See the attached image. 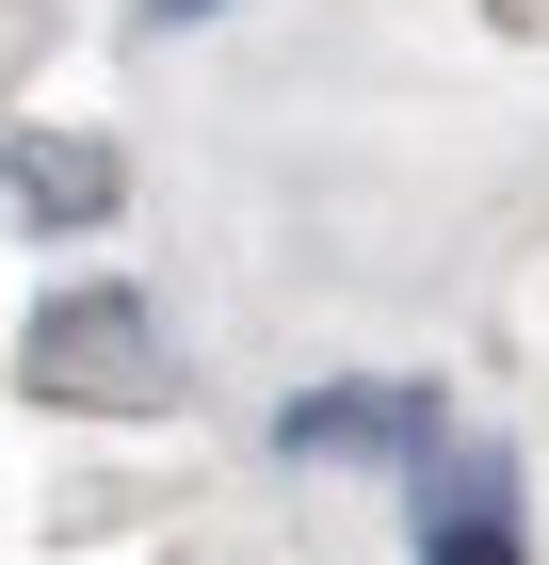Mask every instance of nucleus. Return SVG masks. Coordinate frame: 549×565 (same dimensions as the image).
<instances>
[{"instance_id":"2","label":"nucleus","mask_w":549,"mask_h":565,"mask_svg":"<svg viewBox=\"0 0 549 565\" xmlns=\"http://www.w3.org/2000/svg\"><path fill=\"white\" fill-rule=\"evenodd\" d=\"M404 501H421V565H517V452L502 436L436 420L421 452H404Z\"/></svg>"},{"instance_id":"3","label":"nucleus","mask_w":549,"mask_h":565,"mask_svg":"<svg viewBox=\"0 0 549 565\" xmlns=\"http://www.w3.org/2000/svg\"><path fill=\"white\" fill-rule=\"evenodd\" d=\"M436 436V388H404V372H372V388H307V404H275V452H421Z\"/></svg>"},{"instance_id":"4","label":"nucleus","mask_w":549,"mask_h":565,"mask_svg":"<svg viewBox=\"0 0 549 565\" xmlns=\"http://www.w3.org/2000/svg\"><path fill=\"white\" fill-rule=\"evenodd\" d=\"M0 178H17V211H114V146H49V130H0Z\"/></svg>"},{"instance_id":"1","label":"nucleus","mask_w":549,"mask_h":565,"mask_svg":"<svg viewBox=\"0 0 549 565\" xmlns=\"http://www.w3.org/2000/svg\"><path fill=\"white\" fill-rule=\"evenodd\" d=\"M33 388L49 404H97V420H162L178 404V340H162V307L146 291H49L33 307Z\"/></svg>"},{"instance_id":"5","label":"nucleus","mask_w":549,"mask_h":565,"mask_svg":"<svg viewBox=\"0 0 549 565\" xmlns=\"http://www.w3.org/2000/svg\"><path fill=\"white\" fill-rule=\"evenodd\" d=\"M146 17H162V33H178V17H226V0H146Z\"/></svg>"}]
</instances>
